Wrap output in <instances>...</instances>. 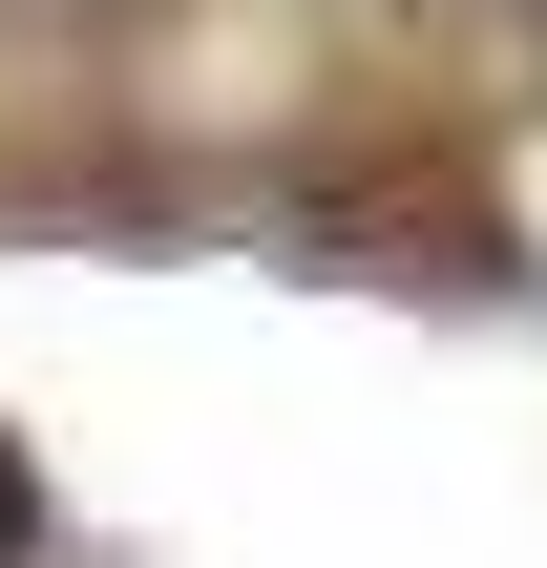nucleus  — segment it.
<instances>
[{
    "instance_id": "f257e3e1",
    "label": "nucleus",
    "mask_w": 547,
    "mask_h": 568,
    "mask_svg": "<svg viewBox=\"0 0 547 568\" xmlns=\"http://www.w3.org/2000/svg\"><path fill=\"white\" fill-rule=\"evenodd\" d=\"M21 548H42V485H21V443H0V568H21Z\"/></svg>"
}]
</instances>
